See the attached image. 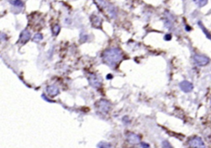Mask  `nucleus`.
<instances>
[{
	"mask_svg": "<svg viewBox=\"0 0 211 148\" xmlns=\"http://www.w3.org/2000/svg\"><path fill=\"white\" fill-rule=\"evenodd\" d=\"M141 146H142V148H149V145L148 143H145V142H142Z\"/></svg>",
	"mask_w": 211,
	"mask_h": 148,
	"instance_id": "nucleus-21",
	"label": "nucleus"
},
{
	"mask_svg": "<svg viewBox=\"0 0 211 148\" xmlns=\"http://www.w3.org/2000/svg\"><path fill=\"white\" fill-rule=\"evenodd\" d=\"M10 2L12 3V5H14L16 7H21L23 6V2H21V0H11Z\"/></svg>",
	"mask_w": 211,
	"mask_h": 148,
	"instance_id": "nucleus-14",
	"label": "nucleus"
},
{
	"mask_svg": "<svg viewBox=\"0 0 211 148\" xmlns=\"http://www.w3.org/2000/svg\"><path fill=\"white\" fill-rule=\"evenodd\" d=\"M189 145L191 148H205L203 140L200 137H195L189 141Z\"/></svg>",
	"mask_w": 211,
	"mask_h": 148,
	"instance_id": "nucleus-3",
	"label": "nucleus"
},
{
	"mask_svg": "<svg viewBox=\"0 0 211 148\" xmlns=\"http://www.w3.org/2000/svg\"><path fill=\"white\" fill-rule=\"evenodd\" d=\"M46 91L48 92V94H49L52 96H56L59 93V90L58 88V87L56 86H54V85H51V86H49V87H47Z\"/></svg>",
	"mask_w": 211,
	"mask_h": 148,
	"instance_id": "nucleus-10",
	"label": "nucleus"
},
{
	"mask_svg": "<svg viewBox=\"0 0 211 148\" xmlns=\"http://www.w3.org/2000/svg\"><path fill=\"white\" fill-rule=\"evenodd\" d=\"M97 147L98 148H110V145L107 142H105V141H101L100 143L97 145Z\"/></svg>",
	"mask_w": 211,
	"mask_h": 148,
	"instance_id": "nucleus-15",
	"label": "nucleus"
},
{
	"mask_svg": "<svg viewBox=\"0 0 211 148\" xmlns=\"http://www.w3.org/2000/svg\"><path fill=\"white\" fill-rule=\"evenodd\" d=\"M127 139L130 144H138L140 142V137L135 133H129Z\"/></svg>",
	"mask_w": 211,
	"mask_h": 148,
	"instance_id": "nucleus-7",
	"label": "nucleus"
},
{
	"mask_svg": "<svg viewBox=\"0 0 211 148\" xmlns=\"http://www.w3.org/2000/svg\"><path fill=\"white\" fill-rule=\"evenodd\" d=\"M43 39V36L41 34H35L34 38H33V40L35 41V42H39L40 40Z\"/></svg>",
	"mask_w": 211,
	"mask_h": 148,
	"instance_id": "nucleus-16",
	"label": "nucleus"
},
{
	"mask_svg": "<svg viewBox=\"0 0 211 148\" xmlns=\"http://www.w3.org/2000/svg\"><path fill=\"white\" fill-rule=\"evenodd\" d=\"M59 31H60V27H59V25H55V26L53 27V30H52V31H53V34H54V35H57L59 33Z\"/></svg>",
	"mask_w": 211,
	"mask_h": 148,
	"instance_id": "nucleus-17",
	"label": "nucleus"
},
{
	"mask_svg": "<svg viewBox=\"0 0 211 148\" xmlns=\"http://www.w3.org/2000/svg\"><path fill=\"white\" fill-rule=\"evenodd\" d=\"M91 21L92 26H95V27H101L102 20L100 16H96V15H92L91 16Z\"/></svg>",
	"mask_w": 211,
	"mask_h": 148,
	"instance_id": "nucleus-9",
	"label": "nucleus"
},
{
	"mask_svg": "<svg viewBox=\"0 0 211 148\" xmlns=\"http://www.w3.org/2000/svg\"><path fill=\"white\" fill-rule=\"evenodd\" d=\"M30 38V33L28 30L25 29L24 31H21V35H20V39H19V41L21 43H26L27 42Z\"/></svg>",
	"mask_w": 211,
	"mask_h": 148,
	"instance_id": "nucleus-8",
	"label": "nucleus"
},
{
	"mask_svg": "<svg viewBox=\"0 0 211 148\" xmlns=\"http://www.w3.org/2000/svg\"><path fill=\"white\" fill-rule=\"evenodd\" d=\"M198 26H199V27H200V29H201V30H202V31H203V32L204 33V35H205V36H206V37L208 38L209 40H211V35H210V33H209V31H207L206 28L204 27V25H203V24H202L201 21H199V22H198Z\"/></svg>",
	"mask_w": 211,
	"mask_h": 148,
	"instance_id": "nucleus-12",
	"label": "nucleus"
},
{
	"mask_svg": "<svg viewBox=\"0 0 211 148\" xmlns=\"http://www.w3.org/2000/svg\"><path fill=\"white\" fill-rule=\"evenodd\" d=\"M162 146H163V148H173L167 141H164L162 142Z\"/></svg>",
	"mask_w": 211,
	"mask_h": 148,
	"instance_id": "nucleus-18",
	"label": "nucleus"
},
{
	"mask_svg": "<svg viewBox=\"0 0 211 148\" xmlns=\"http://www.w3.org/2000/svg\"><path fill=\"white\" fill-rule=\"evenodd\" d=\"M180 88L182 92H185V93H188V92H190L193 90V84L191 82H188V81H183L180 83Z\"/></svg>",
	"mask_w": 211,
	"mask_h": 148,
	"instance_id": "nucleus-5",
	"label": "nucleus"
},
{
	"mask_svg": "<svg viewBox=\"0 0 211 148\" xmlns=\"http://www.w3.org/2000/svg\"><path fill=\"white\" fill-rule=\"evenodd\" d=\"M123 57L122 51L118 48L106 49L102 54V59L105 64L111 68H114L120 62Z\"/></svg>",
	"mask_w": 211,
	"mask_h": 148,
	"instance_id": "nucleus-1",
	"label": "nucleus"
},
{
	"mask_svg": "<svg viewBox=\"0 0 211 148\" xmlns=\"http://www.w3.org/2000/svg\"><path fill=\"white\" fill-rule=\"evenodd\" d=\"M171 35H170V34H166V35H165L164 36V40H166V41H169V40H171Z\"/></svg>",
	"mask_w": 211,
	"mask_h": 148,
	"instance_id": "nucleus-20",
	"label": "nucleus"
},
{
	"mask_svg": "<svg viewBox=\"0 0 211 148\" xmlns=\"http://www.w3.org/2000/svg\"><path fill=\"white\" fill-rule=\"evenodd\" d=\"M88 81H89L90 84L95 88H99L101 86V81L100 80V78L94 74H90L88 77Z\"/></svg>",
	"mask_w": 211,
	"mask_h": 148,
	"instance_id": "nucleus-4",
	"label": "nucleus"
},
{
	"mask_svg": "<svg viewBox=\"0 0 211 148\" xmlns=\"http://www.w3.org/2000/svg\"><path fill=\"white\" fill-rule=\"evenodd\" d=\"M110 103L106 100H101L98 103V108L101 112L106 114L110 110Z\"/></svg>",
	"mask_w": 211,
	"mask_h": 148,
	"instance_id": "nucleus-6",
	"label": "nucleus"
},
{
	"mask_svg": "<svg viewBox=\"0 0 211 148\" xmlns=\"http://www.w3.org/2000/svg\"><path fill=\"white\" fill-rule=\"evenodd\" d=\"M193 1L195 2V4L198 5L200 7L205 6L208 2V0H193Z\"/></svg>",
	"mask_w": 211,
	"mask_h": 148,
	"instance_id": "nucleus-13",
	"label": "nucleus"
},
{
	"mask_svg": "<svg viewBox=\"0 0 211 148\" xmlns=\"http://www.w3.org/2000/svg\"><path fill=\"white\" fill-rule=\"evenodd\" d=\"M7 39V36L5 34H2V33H0V42H2L3 40H5Z\"/></svg>",
	"mask_w": 211,
	"mask_h": 148,
	"instance_id": "nucleus-19",
	"label": "nucleus"
},
{
	"mask_svg": "<svg viewBox=\"0 0 211 148\" xmlns=\"http://www.w3.org/2000/svg\"><path fill=\"white\" fill-rule=\"evenodd\" d=\"M193 59L198 66H205L209 63V58L201 54H195L193 57Z\"/></svg>",
	"mask_w": 211,
	"mask_h": 148,
	"instance_id": "nucleus-2",
	"label": "nucleus"
},
{
	"mask_svg": "<svg viewBox=\"0 0 211 148\" xmlns=\"http://www.w3.org/2000/svg\"><path fill=\"white\" fill-rule=\"evenodd\" d=\"M95 1V3L96 4V6L100 8L101 10L104 9V8H106L107 7V3L104 1V0H94Z\"/></svg>",
	"mask_w": 211,
	"mask_h": 148,
	"instance_id": "nucleus-11",
	"label": "nucleus"
}]
</instances>
